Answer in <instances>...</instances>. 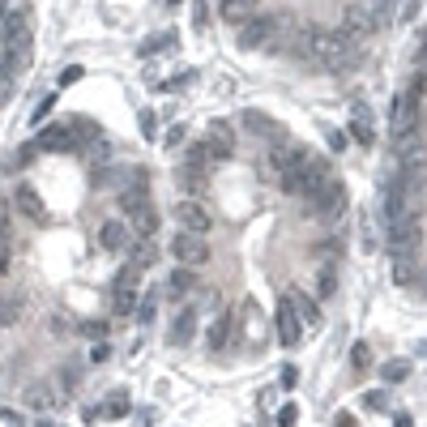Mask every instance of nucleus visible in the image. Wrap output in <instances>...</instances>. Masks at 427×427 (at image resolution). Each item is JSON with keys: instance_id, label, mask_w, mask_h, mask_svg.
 Masks as SVG:
<instances>
[{"instance_id": "f257e3e1", "label": "nucleus", "mask_w": 427, "mask_h": 427, "mask_svg": "<svg viewBox=\"0 0 427 427\" xmlns=\"http://www.w3.org/2000/svg\"><path fill=\"white\" fill-rule=\"evenodd\" d=\"M419 244H423L419 214H406V218H397V222H385V248H389V257H393V261L410 257Z\"/></svg>"}, {"instance_id": "f03ea898", "label": "nucleus", "mask_w": 427, "mask_h": 427, "mask_svg": "<svg viewBox=\"0 0 427 427\" xmlns=\"http://www.w3.org/2000/svg\"><path fill=\"white\" fill-rule=\"evenodd\" d=\"M312 43H316V56L329 69H346V64L359 60V47H355L359 39L346 35V30H338V35H312Z\"/></svg>"}, {"instance_id": "7ed1b4c3", "label": "nucleus", "mask_w": 427, "mask_h": 427, "mask_svg": "<svg viewBox=\"0 0 427 427\" xmlns=\"http://www.w3.org/2000/svg\"><path fill=\"white\" fill-rule=\"evenodd\" d=\"M287 26L282 17H253V21H244L239 26V47L244 52H261V47H269V43H278V30Z\"/></svg>"}, {"instance_id": "20e7f679", "label": "nucleus", "mask_w": 427, "mask_h": 427, "mask_svg": "<svg viewBox=\"0 0 427 427\" xmlns=\"http://www.w3.org/2000/svg\"><path fill=\"white\" fill-rule=\"evenodd\" d=\"M171 257H175V265H184V269H201V265L210 261V244H206V235L175 231V239H171Z\"/></svg>"}, {"instance_id": "39448f33", "label": "nucleus", "mask_w": 427, "mask_h": 427, "mask_svg": "<svg viewBox=\"0 0 427 427\" xmlns=\"http://www.w3.org/2000/svg\"><path fill=\"white\" fill-rule=\"evenodd\" d=\"M175 222H180V231H188V235H210V227H214V214L201 206V201H192V197H184L180 206H175Z\"/></svg>"}, {"instance_id": "423d86ee", "label": "nucleus", "mask_w": 427, "mask_h": 427, "mask_svg": "<svg viewBox=\"0 0 427 427\" xmlns=\"http://www.w3.org/2000/svg\"><path fill=\"white\" fill-rule=\"evenodd\" d=\"M239 342V312H218L210 325V350H231Z\"/></svg>"}, {"instance_id": "0eeeda50", "label": "nucleus", "mask_w": 427, "mask_h": 427, "mask_svg": "<svg viewBox=\"0 0 427 427\" xmlns=\"http://www.w3.org/2000/svg\"><path fill=\"white\" fill-rule=\"evenodd\" d=\"M273 334L282 338V346H299V338H304V320L295 316L291 299H282V304H278V312H273Z\"/></svg>"}, {"instance_id": "6e6552de", "label": "nucleus", "mask_w": 427, "mask_h": 427, "mask_svg": "<svg viewBox=\"0 0 427 427\" xmlns=\"http://www.w3.org/2000/svg\"><path fill=\"white\" fill-rule=\"evenodd\" d=\"M415 120H419V94L410 90V94H401L397 103H393V137L406 141L410 129H415Z\"/></svg>"}, {"instance_id": "1a4fd4ad", "label": "nucleus", "mask_w": 427, "mask_h": 427, "mask_svg": "<svg viewBox=\"0 0 427 427\" xmlns=\"http://www.w3.org/2000/svg\"><path fill=\"white\" fill-rule=\"evenodd\" d=\"M308 167V149L304 145H278L269 149V171L273 175H291V171H304Z\"/></svg>"}, {"instance_id": "9d476101", "label": "nucleus", "mask_w": 427, "mask_h": 427, "mask_svg": "<svg viewBox=\"0 0 427 427\" xmlns=\"http://www.w3.org/2000/svg\"><path fill=\"white\" fill-rule=\"evenodd\" d=\"M397 158H401V171H406V175L427 171V141H423V137H406V141H397Z\"/></svg>"}, {"instance_id": "9b49d317", "label": "nucleus", "mask_w": 427, "mask_h": 427, "mask_svg": "<svg viewBox=\"0 0 427 427\" xmlns=\"http://www.w3.org/2000/svg\"><path fill=\"white\" fill-rule=\"evenodd\" d=\"M129 244H133L129 222L111 218V222H103V227H98V248H107V253H129Z\"/></svg>"}, {"instance_id": "f8f14e48", "label": "nucleus", "mask_w": 427, "mask_h": 427, "mask_svg": "<svg viewBox=\"0 0 427 427\" xmlns=\"http://www.w3.org/2000/svg\"><path fill=\"white\" fill-rule=\"evenodd\" d=\"M244 129L265 137V141H287V129H282L278 120H269L265 111H244Z\"/></svg>"}, {"instance_id": "ddd939ff", "label": "nucleus", "mask_w": 427, "mask_h": 427, "mask_svg": "<svg viewBox=\"0 0 427 427\" xmlns=\"http://www.w3.org/2000/svg\"><path fill=\"white\" fill-rule=\"evenodd\" d=\"M231 145H235V129L227 120H214L210 124V149H214V163H227L231 158Z\"/></svg>"}, {"instance_id": "4468645a", "label": "nucleus", "mask_w": 427, "mask_h": 427, "mask_svg": "<svg viewBox=\"0 0 427 427\" xmlns=\"http://www.w3.org/2000/svg\"><path fill=\"white\" fill-rule=\"evenodd\" d=\"M342 30L355 35V39H363V35L376 30V17H372L367 9H359V5H350V9H346V21H342Z\"/></svg>"}, {"instance_id": "2eb2a0df", "label": "nucleus", "mask_w": 427, "mask_h": 427, "mask_svg": "<svg viewBox=\"0 0 427 427\" xmlns=\"http://www.w3.org/2000/svg\"><path fill=\"white\" fill-rule=\"evenodd\" d=\"M287 299H291V308H295V316L304 320V329H308V325H320V304H316L312 295H304V291H291Z\"/></svg>"}, {"instance_id": "dca6fc26", "label": "nucleus", "mask_w": 427, "mask_h": 427, "mask_svg": "<svg viewBox=\"0 0 427 427\" xmlns=\"http://www.w3.org/2000/svg\"><path fill=\"white\" fill-rule=\"evenodd\" d=\"M13 201H17V210L26 214L30 222H43V197L30 188V184H17V192H13Z\"/></svg>"}, {"instance_id": "f3484780", "label": "nucleus", "mask_w": 427, "mask_h": 427, "mask_svg": "<svg viewBox=\"0 0 427 427\" xmlns=\"http://www.w3.org/2000/svg\"><path fill=\"white\" fill-rule=\"evenodd\" d=\"M257 17V0H222V21L231 26H244V21Z\"/></svg>"}, {"instance_id": "a211bd4d", "label": "nucleus", "mask_w": 427, "mask_h": 427, "mask_svg": "<svg viewBox=\"0 0 427 427\" xmlns=\"http://www.w3.org/2000/svg\"><path fill=\"white\" fill-rule=\"evenodd\" d=\"M312 210H316L320 218H338V214L346 210V188H342V184H334L320 201H312Z\"/></svg>"}, {"instance_id": "6ab92c4d", "label": "nucleus", "mask_w": 427, "mask_h": 427, "mask_svg": "<svg viewBox=\"0 0 427 427\" xmlns=\"http://www.w3.org/2000/svg\"><path fill=\"white\" fill-rule=\"evenodd\" d=\"M192 287H197V269L175 265L171 278H167V295H171V299H184V295H192Z\"/></svg>"}, {"instance_id": "aec40b11", "label": "nucleus", "mask_w": 427, "mask_h": 427, "mask_svg": "<svg viewBox=\"0 0 427 427\" xmlns=\"http://www.w3.org/2000/svg\"><path fill=\"white\" fill-rule=\"evenodd\" d=\"M192 334H197V312H192V308H184L180 316H175V325H171V342H175V346H188V342H192Z\"/></svg>"}, {"instance_id": "412c9836", "label": "nucleus", "mask_w": 427, "mask_h": 427, "mask_svg": "<svg viewBox=\"0 0 427 427\" xmlns=\"http://www.w3.org/2000/svg\"><path fill=\"white\" fill-rule=\"evenodd\" d=\"M30 145H35V149H73V137H69V129L52 124V129H43L39 141H30Z\"/></svg>"}, {"instance_id": "4be33fe9", "label": "nucleus", "mask_w": 427, "mask_h": 427, "mask_svg": "<svg viewBox=\"0 0 427 427\" xmlns=\"http://www.w3.org/2000/svg\"><path fill=\"white\" fill-rule=\"evenodd\" d=\"M346 137H350V141H359V145H372V141H376V129H372V116H367L363 107L355 111V120H350V133H346Z\"/></svg>"}, {"instance_id": "5701e85b", "label": "nucleus", "mask_w": 427, "mask_h": 427, "mask_svg": "<svg viewBox=\"0 0 427 427\" xmlns=\"http://www.w3.org/2000/svg\"><path fill=\"white\" fill-rule=\"evenodd\" d=\"M129 261L133 265H141V269H149V265H154L158 261V248H154V239H137V244H129Z\"/></svg>"}, {"instance_id": "b1692460", "label": "nucleus", "mask_w": 427, "mask_h": 427, "mask_svg": "<svg viewBox=\"0 0 427 427\" xmlns=\"http://www.w3.org/2000/svg\"><path fill=\"white\" fill-rule=\"evenodd\" d=\"M210 163H214V149H210V145H188V149H184V167L210 171Z\"/></svg>"}, {"instance_id": "393cba45", "label": "nucleus", "mask_w": 427, "mask_h": 427, "mask_svg": "<svg viewBox=\"0 0 427 427\" xmlns=\"http://www.w3.org/2000/svg\"><path fill=\"white\" fill-rule=\"evenodd\" d=\"M141 278H145V269L129 261V265L120 269V278H116V291H133V295H137V291H141Z\"/></svg>"}, {"instance_id": "a878e982", "label": "nucleus", "mask_w": 427, "mask_h": 427, "mask_svg": "<svg viewBox=\"0 0 427 427\" xmlns=\"http://www.w3.org/2000/svg\"><path fill=\"white\" fill-rule=\"evenodd\" d=\"M316 291H320V295H334V291H338V269H334V261H320V265H316Z\"/></svg>"}, {"instance_id": "bb28decb", "label": "nucleus", "mask_w": 427, "mask_h": 427, "mask_svg": "<svg viewBox=\"0 0 427 427\" xmlns=\"http://www.w3.org/2000/svg\"><path fill=\"white\" fill-rule=\"evenodd\" d=\"M180 188H184V192L197 201V197H201V188H206V171H192V167H184V171H180Z\"/></svg>"}, {"instance_id": "cd10ccee", "label": "nucleus", "mask_w": 427, "mask_h": 427, "mask_svg": "<svg viewBox=\"0 0 427 427\" xmlns=\"http://www.w3.org/2000/svg\"><path fill=\"white\" fill-rule=\"evenodd\" d=\"M393 282H397V287H415V282H419V269L410 265V257L393 261Z\"/></svg>"}, {"instance_id": "c85d7f7f", "label": "nucleus", "mask_w": 427, "mask_h": 427, "mask_svg": "<svg viewBox=\"0 0 427 427\" xmlns=\"http://www.w3.org/2000/svg\"><path fill=\"white\" fill-rule=\"evenodd\" d=\"M111 312H116V316L137 312V295H133V291H111Z\"/></svg>"}, {"instance_id": "c756f323", "label": "nucleus", "mask_w": 427, "mask_h": 427, "mask_svg": "<svg viewBox=\"0 0 427 427\" xmlns=\"http://www.w3.org/2000/svg\"><path fill=\"white\" fill-rule=\"evenodd\" d=\"M406 376H410V363H406V359H389V363H385V381H389V385H401Z\"/></svg>"}, {"instance_id": "7c9ffc66", "label": "nucleus", "mask_w": 427, "mask_h": 427, "mask_svg": "<svg viewBox=\"0 0 427 427\" xmlns=\"http://www.w3.org/2000/svg\"><path fill=\"white\" fill-rule=\"evenodd\" d=\"M192 26L197 30H210V5H206V0H197V5H192Z\"/></svg>"}, {"instance_id": "2f4dec72", "label": "nucleus", "mask_w": 427, "mask_h": 427, "mask_svg": "<svg viewBox=\"0 0 427 427\" xmlns=\"http://www.w3.org/2000/svg\"><path fill=\"white\" fill-rule=\"evenodd\" d=\"M107 415H111V419H120V415H129V393H116V397L107 401Z\"/></svg>"}, {"instance_id": "473e14b6", "label": "nucleus", "mask_w": 427, "mask_h": 427, "mask_svg": "<svg viewBox=\"0 0 427 427\" xmlns=\"http://www.w3.org/2000/svg\"><path fill=\"white\" fill-rule=\"evenodd\" d=\"M17 90V82H13V69H0V98H9Z\"/></svg>"}, {"instance_id": "72a5a7b5", "label": "nucleus", "mask_w": 427, "mask_h": 427, "mask_svg": "<svg viewBox=\"0 0 427 427\" xmlns=\"http://www.w3.org/2000/svg\"><path fill=\"white\" fill-rule=\"evenodd\" d=\"M184 137H188V133H184V124L167 129V149H180V145H184Z\"/></svg>"}, {"instance_id": "f704fd0d", "label": "nucleus", "mask_w": 427, "mask_h": 427, "mask_svg": "<svg viewBox=\"0 0 427 427\" xmlns=\"http://www.w3.org/2000/svg\"><path fill=\"white\" fill-rule=\"evenodd\" d=\"M13 244V227H9V214L0 210V248H9Z\"/></svg>"}, {"instance_id": "c9c22d12", "label": "nucleus", "mask_w": 427, "mask_h": 427, "mask_svg": "<svg viewBox=\"0 0 427 427\" xmlns=\"http://www.w3.org/2000/svg\"><path fill=\"white\" fill-rule=\"evenodd\" d=\"M320 257H325V261H338V257H342V244H338V239L320 244Z\"/></svg>"}, {"instance_id": "e433bc0d", "label": "nucleus", "mask_w": 427, "mask_h": 427, "mask_svg": "<svg viewBox=\"0 0 427 427\" xmlns=\"http://www.w3.org/2000/svg\"><path fill=\"white\" fill-rule=\"evenodd\" d=\"M278 423H282V427H295V423H299V410H295V406H282V410H278Z\"/></svg>"}, {"instance_id": "4c0bfd02", "label": "nucleus", "mask_w": 427, "mask_h": 427, "mask_svg": "<svg viewBox=\"0 0 427 427\" xmlns=\"http://www.w3.org/2000/svg\"><path fill=\"white\" fill-rule=\"evenodd\" d=\"M103 329H107L103 320H86V325H82V334H86V338H103Z\"/></svg>"}, {"instance_id": "58836bf2", "label": "nucleus", "mask_w": 427, "mask_h": 427, "mask_svg": "<svg viewBox=\"0 0 427 427\" xmlns=\"http://www.w3.org/2000/svg\"><path fill=\"white\" fill-rule=\"evenodd\" d=\"M107 355H111V346H107V342H94V346H90V359H94V363H103Z\"/></svg>"}, {"instance_id": "ea45409f", "label": "nucleus", "mask_w": 427, "mask_h": 427, "mask_svg": "<svg viewBox=\"0 0 427 427\" xmlns=\"http://www.w3.org/2000/svg\"><path fill=\"white\" fill-rule=\"evenodd\" d=\"M372 363V350H367V342H359L355 346V367H367Z\"/></svg>"}, {"instance_id": "a19ab883", "label": "nucleus", "mask_w": 427, "mask_h": 427, "mask_svg": "<svg viewBox=\"0 0 427 427\" xmlns=\"http://www.w3.org/2000/svg\"><path fill=\"white\" fill-rule=\"evenodd\" d=\"M56 381H60V393H69V389H73V381H78V372H73V367H64V372L56 376Z\"/></svg>"}, {"instance_id": "79ce46f5", "label": "nucleus", "mask_w": 427, "mask_h": 427, "mask_svg": "<svg viewBox=\"0 0 427 427\" xmlns=\"http://www.w3.org/2000/svg\"><path fill=\"white\" fill-rule=\"evenodd\" d=\"M78 78H82V69H78V64H69V69L60 73V86H73V82H78Z\"/></svg>"}, {"instance_id": "37998d69", "label": "nucleus", "mask_w": 427, "mask_h": 427, "mask_svg": "<svg viewBox=\"0 0 427 427\" xmlns=\"http://www.w3.org/2000/svg\"><path fill=\"white\" fill-rule=\"evenodd\" d=\"M346 141H350L346 133H338V129H329V149H346Z\"/></svg>"}, {"instance_id": "c03bdc74", "label": "nucleus", "mask_w": 427, "mask_h": 427, "mask_svg": "<svg viewBox=\"0 0 427 427\" xmlns=\"http://www.w3.org/2000/svg\"><path fill=\"white\" fill-rule=\"evenodd\" d=\"M137 316H141V320L154 316V299H141V304H137Z\"/></svg>"}, {"instance_id": "a18cd8bd", "label": "nucleus", "mask_w": 427, "mask_h": 427, "mask_svg": "<svg viewBox=\"0 0 427 427\" xmlns=\"http://www.w3.org/2000/svg\"><path fill=\"white\" fill-rule=\"evenodd\" d=\"M30 401H35V406H47V401H52V393H47V389H30Z\"/></svg>"}, {"instance_id": "49530a36", "label": "nucleus", "mask_w": 427, "mask_h": 427, "mask_svg": "<svg viewBox=\"0 0 427 427\" xmlns=\"http://www.w3.org/2000/svg\"><path fill=\"white\" fill-rule=\"evenodd\" d=\"M47 111H52V98H43V103H39V107H35V116H30V120H35V124H39V120H43V116H47Z\"/></svg>"}, {"instance_id": "de8ad7c7", "label": "nucleus", "mask_w": 427, "mask_h": 427, "mask_svg": "<svg viewBox=\"0 0 427 427\" xmlns=\"http://www.w3.org/2000/svg\"><path fill=\"white\" fill-rule=\"evenodd\" d=\"M0 278H9V248H0Z\"/></svg>"}, {"instance_id": "09e8293b", "label": "nucleus", "mask_w": 427, "mask_h": 427, "mask_svg": "<svg viewBox=\"0 0 427 427\" xmlns=\"http://www.w3.org/2000/svg\"><path fill=\"white\" fill-rule=\"evenodd\" d=\"M334 427H359V423H355V415H338V419H334Z\"/></svg>"}, {"instance_id": "8fccbe9b", "label": "nucleus", "mask_w": 427, "mask_h": 427, "mask_svg": "<svg viewBox=\"0 0 427 427\" xmlns=\"http://www.w3.org/2000/svg\"><path fill=\"white\" fill-rule=\"evenodd\" d=\"M167 5H171V9H180V5H184V0H167Z\"/></svg>"}, {"instance_id": "3c124183", "label": "nucleus", "mask_w": 427, "mask_h": 427, "mask_svg": "<svg viewBox=\"0 0 427 427\" xmlns=\"http://www.w3.org/2000/svg\"><path fill=\"white\" fill-rule=\"evenodd\" d=\"M39 427H56V423H47V419H43V423H39Z\"/></svg>"}, {"instance_id": "603ef678", "label": "nucleus", "mask_w": 427, "mask_h": 427, "mask_svg": "<svg viewBox=\"0 0 427 427\" xmlns=\"http://www.w3.org/2000/svg\"><path fill=\"white\" fill-rule=\"evenodd\" d=\"M423 295H427V273H423Z\"/></svg>"}, {"instance_id": "864d4df0", "label": "nucleus", "mask_w": 427, "mask_h": 427, "mask_svg": "<svg viewBox=\"0 0 427 427\" xmlns=\"http://www.w3.org/2000/svg\"><path fill=\"white\" fill-rule=\"evenodd\" d=\"M0 329H5V320H0Z\"/></svg>"}]
</instances>
